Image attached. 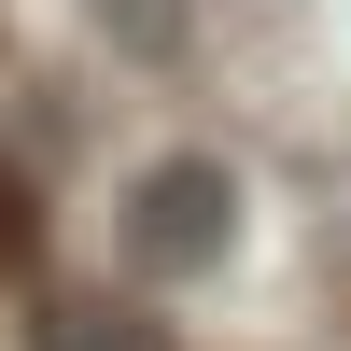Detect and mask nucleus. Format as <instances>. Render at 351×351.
I'll use <instances>...</instances> for the list:
<instances>
[{"label":"nucleus","mask_w":351,"mask_h":351,"mask_svg":"<svg viewBox=\"0 0 351 351\" xmlns=\"http://www.w3.org/2000/svg\"><path fill=\"white\" fill-rule=\"evenodd\" d=\"M239 253V183H225L211 155H155L127 183V267L141 281H197Z\"/></svg>","instance_id":"obj_1"},{"label":"nucleus","mask_w":351,"mask_h":351,"mask_svg":"<svg viewBox=\"0 0 351 351\" xmlns=\"http://www.w3.org/2000/svg\"><path fill=\"white\" fill-rule=\"evenodd\" d=\"M112 28H127V43H169V0H99Z\"/></svg>","instance_id":"obj_3"},{"label":"nucleus","mask_w":351,"mask_h":351,"mask_svg":"<svg viewBox=\"0 0 351 351\" xmlns=\"http://www.w3.org/2000/svg\"><path fill=\"white\" fill-rule=\"evenodd\" d=\"M43 351H169L155 309H112V295H56L43 309Z\"/></svg>","instance_id":"obj_2"}]
</instances>
